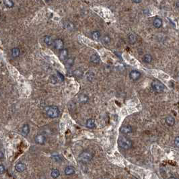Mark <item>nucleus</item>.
<instances>
[{
	"label": "nucleus",
	"instance_id": "nucleus-1",
	"mask_svg": "<svg viewBox=\"0 0 179 179\" xmlns=\"http://www.w3.org/2000/svg\"><path fill=\"white\" fill-rule=\"evenodd\" d=\"M45 113L47 116L51 119H55L59 116L60 111L57 106H49L45 108Z\"/></svg>",
	"mask_w": 179,
	"mask_h": 179
},
{
	"label": "nucleus",
	"instance_id": "nucleus-2",
	"mask_svg": "<svg viewBox=\"0 0 179 179\" xmlns=\"http://www.w3.org/2000/svg\"><path fill=\"white\" fill-rule=\"evenodd\" d=\"M118 144L121 148L125 149H129L132 147V141L125 136H121L118 139Z\"/></svg>",
	"mask_w": 179,
	"mask_h": 179
},
{
	"label": "nucleus",
	"instance_id": "nucleus-3",
	"mask_svg": "<svg viewBox=\"0 0 179 179\" xmlns=\"http://www.w3.org/2000/svg\"><path fill=\"white\" fill-rule=\"evenodd\" d=\"M94 157V154L90 151H84L80 155L79 159L82 162H90L92 157Z\"/></svg>",
	"mask_w": 179,
	"mask_h": 179
},
{
	"label": "nucleus",
	"instance_id": "nucleus-4",
	"mask_svg": "<svg viewBox=\"0 0 179 179\" xmlns=\"http://www.w3.org/2000/svg\"><path fill=\"white\" fill-rule=\"evenodd\" d=\"M151 87L153 89V90L157 93L163 92L165 89L164 84L159 81H153L151 84Z\"/></svg>",
	"mask_w": 179,
	"mask_h": 179
},
{
	"label": "nucleus",
	"instance_id": "nucleus-5",
	"mask_svg": "<svg viewBox=\"0 0 179 179\" xmlns=\"http://www.w3.org/2000/svg\"><path fill=\"white\" fill-rule=\"evenodd\" d=\"M129 77L132 80L136 81V80H139L141 77V73L139 71H137V70H133L130 72Z\"/></svg>",
	"mask_w": 179,
	"mask_h": 179
},
{
	"label": "nucleus",
	"instance_id": "nucleus-6",
	"mask_svg": "<svg viewBox=\"0 0 179 179\" xmlns=\"http://www.w3.org/2000/svg\"><path fill=\"white\" fill-rule=\"evenodd\" d=\"M54 45L56 49L61 51L63 49V47H64V43L61 39H57L54 41Z\"/></svg>",
	"mask_w": 179,
	"mask_h": 179
},
{
	"label": "nucleus",
	"instance_id": "nucleus-7",
	"mask_svg": "<svg viewBox=\"0 0 179 179\" xmlns=\"http://www.w3.org/2000/svg\"><path fill=\"white\" fill-rule=\"evenodd\" d=\"M35 142L37 143V144L39 145H43L46 141V137L45 136L43 135H37L35 138Z\"/></svg>",
	"mask_w": 179,
	"mask_h": 179
},
{
	"label": "nucleus",
	"instance_id": "nucleus-8",
	"mask_svg": "<svg viewBox=\"0 0 179 179\" xmlns=\"http://www.w3.org/2000/svg\"><path fill=\"white\" fill-rule=\"evenodd\" d=\"M133 131V128L130 125H125L122 127L121 129V133L122 134H125V135H127Z\"/></svg>",
	"mask_w": 179,
	"mask_h": 179
},
{
	"label": "nucleus",
	"instance_id": "nucleus-9",
	"mask_svg": "<svg viewBox=\"0 0 179 179\" xmlns=\"http://www.w3.org/2000/svg\"><path fill=\"white\" fill-rule=\"evenodd\" d=\"M67 57H68V51L66 49H63L61 50L59 54V59L61 61L67 60Z\"/></svg>",
	"mask_w": 179,
	"mask_h": 179
},
{
	"label": "nucleus",
	"instance_id": "nucleus-10",
	"mask_svg": "<svg viewBox=\"0 0 179 179\" xmlns=\"http://www.w3.org/2000/svg\"><path fill=\"white\" fill-rule=\"evenodd\" d=\"M15 169L18 172H22L26 169V166L22 163H18L15 166Z\"/></svg>",
	"mask_w": 179,
	"mask_h": 179
},
{
	"label": "nucleus",
	"instance_id": "nucleus-11",
	"mask_svg": "<svg viewBox=\"0 0 179 179\" xmlns=\"http://www.w3.org/2000/svg\"><path fill=\"white\" fill-rule=\"evenodd\" d=\"M100 58L98 54H93L90 56V61L94 64H97L100 62Z\"/></svg>",
	"mask_w": 179,
	"mask_h": 179
},
{
	"label": "nucleus",
	"instance_id": "nucleus-12",
	"mask_svg": "<svg viewBox=\"0 0 179 179\" xmlns=\"http://www.w3.org/2000/svg\"><path fill=\"white\" fill-rule=\"evenodd\" d=\"M166 123L168 126H174L175 124V119L172 116H168L166 118Z\"/></svg>",
	"mask_w": 179,
	"mask_h": 179
},
{
	"label": "nucleus",
	"instance_id": "nucleus-13",
	"mask_svg": "<svg viewBox=\"0 0 179 179\" xmlns=\"http://www.w3.org/2000/svg\"><path fill=\"white\" fill-rule=\"evenodd\" d=\"M75 173V169L72 166H67L65 169V174L67 176H71Z\"/></svg>",
	"mask_w": 179,
	"mask_h": 179
},
{
	"label": "nucleus",
	"instance_id": "nucleus-14",
	"mask_svg": "<svg viewBox=\"0 0 179 179\" xmlns=\"http://www.w3.org/2000/svg\"><path fill=\"white\" fill-rule=\"evenodd\" d=\"M153 26L157 28H160L162 26V20L160 18H155V20H153Z\"/></svg>",
	"mask_w": 179,
	"mask_h": 179
},
{
	"label": "nucleus",
	"instance_id": "nucleus-15",
	"mask_svg": "<svg viewBox=\"0 0 179 179\" xmlns=\"http://www.w3.org/2000/svg\"><path fill=\"white\" fill-rule=\"evenodd\" d=\"M29 131H30V128H29V126L28 125H24L23 127H22V129H21V133L24 136H26L29 133Z\"/></svg>",
	"mask_w": 179,
	"mask_h": 179
},
{
	"label": "nucleus",
	"instance_id": "nucleus-16",
	"mask_svg": "<svg viewBox=\"0 0 179 179\" xmlns=\"http://www.w3.org/2000/svg\"><path fill=\"white\" fill-rule=\"evenodd\" d=\"M86 127L89 129H93L95 127V122L94 120L92 119H90L87 120L86 121Z\"/></svg>",
	"mask_w": 179,
	"mask_h": 179
},
{
	"label": "nucleus",
	"instance_id": "nucleus-17",
	"mask_svg": "<svg viewBox=\"0 0 179 179\" xmlns=\"http://www.w3.org/2000/svg\"><path fill=\"white\" fill-rule=\"evenodd\" d=\"M44 42L45 43L46 45H47L49 46H51L53 45V43H54L53 41V39L51 36H45L44 38Z\"/></svg>",
	"mask_w": 179,
	"mask_h": 179
},
{
	"label": "nucleus",
	"instance_id": "nucleus-18",
	"mask_svg": "<svg viewBox=\"0 0 179 179\" xmlns=\"http://www.w3.org/2000/svg\"><path fill=\"white\" fill-rule=\"evenodd\" d=\"M60 176V172L57 169H53L52 170L51 172V176L53 179H57L59 176Z\"/></svg>",
	"mask_w": 179,
	"mask_h": 179
},
{
	"label": "nucleus",
	"instance_id": "nucleus-19",
	"mask_svg": "<svg viewBox=\"0 0 179 179\" xmlns=\"http://www.w3.org/2000/svg\"><path fill=\"white\" fill-rule=\"evenodd\" d=\"M12 55L13 57L16 58L20 55V49L18 48H14L12 50Z\"/></svg>",
	"mask_w": 179,
	"mask_h": 179
},
{
	"label": "nucleus",
	"instance_id": "nucleus-20",
	"mask_svg": "<svg viewBox=\"0 0 179 179\" xmlns=\"http://www.w3.org/2000/svg\"><path fill=\"white\" fill-rule=\"evenodd\" d=\"M143 60L145 63H151L152 61V57L149 54L145 55L144 56H143Z\"/></svg>",
	"mask_w": 179,
	"mask_h": 179
},
{
	"label": "nucleus",
	"instance_id": "nucleus-21",
	"mask_svg": "<svg viewBox=\"0 0 179 179\" xmlns=\"http://www.w3.org/2000/svg\"><path fill=\"white\" fill-rule=\"evenodd\" d=\"M73 63H74V59L73 58H68L65 61V66L67 67V68H69L71 67L72 65H73Z\"/></svg>",
	"mask_w": 179,
	"mask_h": 179
},
{
	"label": "nucleus",
	"instance_id": "nucleus-22",
	"mask_svg": "<svg viewBox=\"0 0 179 179\" xmlns=\"http://www.w3.org/2000/svg\"><path fill=\"white\" fill-rule=\"evenodd\" d=\"M4 5L8 8H12L14 6V2L12 0H3Z\"/></svg>",
	"mask_w": 179,
	"mask_h": 179
},
{
	"label": "nucleus",
	"instance_id": "nucleus-23",
	"mask_svg": "<svg viewBox=\"0 0 179 179\" xmlns=\"http://www.w3.org/2000/svg\"><path fill=\"white\" fill-rule=\"evenodd\" d=\"M88 100V97L86 95H85V94H82V95H80V97H79V101H80V102H82V103L87 102Z\"/></svg>",
	"mask_w": 179,
	"mask_h": 179
},
{
	"label": "nucleus",
	"instance_id": "nucleus-24",
	"mask_svg": "<svg viewBox=\"0 0 179 179\" xmlns=\"http://www.w3.org/2000/svg\"><path fill=\"white\" fill-rule=\"evenodd\" d=\"M73 75L76 77H78V78H81L83 75V72H82V70H80L79 69H76L75 71H73Z\"/></svg>",
	"mask_w": 179,
	"mask_h": 179
},
{
	"label": "nucleus",
	"instance_id": "nucleus-25",
	"mask_svg": "<svg viewBox=\"0 0 179 179\" xmlns=\"http://www.w3.org/2000/svg\"><path fill=\"white\" fill-rule=\"evenodd\" d=\"M128 39H129V41L130 42V43L131 44H134L136 42V41H137V37H136L135 35H132V34L129 36Z\"/></svg>",
	"mask_w": 179,
	"mask_h": 179
},
{
	"label": "nucleus",
	"instance_id": "nucleus-26",
	"mask_svg": "<svg viewBox=\"0 0 179 179\" xmlns=\"http://www.w3.org/2000/svg\"><path fill=\"white\" fill-rule=\"evenodd\" d=\"M92 38L94 40H98L100 37V33L98 31H95V32H93L92 33Z\"/></svg>",
	"mask_w": 179,
	"mask_h": 179
},
{
	"label": "nucleus",
	"instance_id": "nucleus-27",
	"mask_svg": "<svg viewBox=\"0 0 179 179\" xmlns=\"http://www.w3.org/2000/svg\"><path fill=\"white\" fill-rule=\"evenodd\" d=\"M102 41L105 44H108L110 42V38L108 35H105L102 38Z\"/></svg>",
	"mask_w": 179,
	"mask_h": 179
},
{
	"label": "nucleus",
	"instance_id": "nucleus-28",
	"mask_svg": "<svg viewBox=\"0 0 179 179\" xmlns=\"http://www.w3.org/2000/svg\"><path fill=\"white\" fill-rule=\"evenodd\" d=\"M174 144L176 145V146L178 147H179V137H176L174 140Z\"/></svg>",
	"mask_w": 179,
	"mask_h": 179
},
{
	"label": "nucleus",
	"instance_id": "nucleus-29",
	"mask_svg": "<svg viewBox=\"0 0 179 179\" xmlns=\"http://www.w3.org/2000/svg\"><path fill=\"white\" fill-rule=\"evenodd\" d=\"M4 172H5V167L3 166L2 164H1V165H0V172H1V174H2Z\"/></svg>",
	"mask_w": 179,
	"mask_h": 179
},
{
	"label": "nucleus",
	"instance_id": "nucleus-30",
	"mask_svg": "<svg viewBox=\"0 0 179 179\" xmlns=\"http://www.w3.org/2000/svg\"><path fill=\"white\" fill-rule=\"evenodd\" d=\"M57 74H58L59 77L61 78V81H63V80H64V77L63 76L62 74L60 73H59V72H57Z\"/></svg>",
	"mask_w": 179,
	"mask_h": 179
},
{
	"label": "nucleus",
	"instance_id": "nucleus-31",
	"mask_svg": "<svg viewBox=\"0 0 179 179\" xmlns=\"http://www.w3.org/2000/svg\"><path fill=\"white\" fill-rule=\"evenodd\" d=\"M141 1H142V0H133V2L137 3V4H138V3H140Z\"/></svg>",
	"mask_w": 179,
	"mask_h": 179
},
{
	"label": "nucleus",
	"instance_id": "nucleus-32",
	"mask_svg": "<svg viewBox=\"0 0 179 179\" xmlns=\"http://www.w3.org/2000/svg\"><path fill=\"white\" fill-rule=\"evenodd\" d=\"M0 155H1V158H3V157H4V153H3L2 151H1V153H0Z\"/></svg>",
	"mask_w": 179,
	"mask_h": 179
},
{
	"label": "nucleus",
	"instance_id": "nucleus-33",
	"mask_svg": "<svg viewBox=\"0 0 179 179\" xmlns=\"http://www.w3.org/2000/svg\"><path fill=\"white\" fill-rule=\"evenodd\" d=\"M176 7L178 8H179V0L178 1H177L176 2Z\"/></svg>",
	"mask_w": 179,
	"mask_h": 179
},
{
	"label": "nucleus",
	"instance_id": "nucleus-34",
	"mask_svg": "<svg viewBox=\"0 0 179 179\" xmlns=\"http://www.w3.org/2000/svg\"><path fill=\"white\" fill-rule=\"evenodd\" d=\"M168 179H176V178L175 177L172 176V177H170V178H168Z\"/></svg>",
	"mask_w": 179,
	"mask_h": 179
},
{
	"label": "nucleus",
	"instance_id": "nucleus-35",
	"mask_svg": "<svg viewBox=\"0 0 179 179\" xmlns=\"http://www.w3.org/2000/svg\"><path fill=\"white\" fill-rule=\"evenodd\" d=\"M47 1H50V0H47Z\"/></svg>",
	"mask_w": 179,
	"mask_h": 179
}]
</instances>
